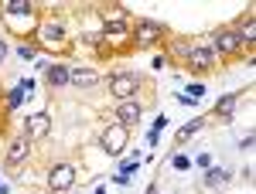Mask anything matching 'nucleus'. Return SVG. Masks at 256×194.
<instances>
[{
    "instance_id": "393cba45",
    "label": "nucleus",
    "mask_w": 256,
    "mask_h": 194,
    "mask_svg": "<svg viewBox=\"0 0 256 194\" xmlns=\"http://www.w3.org/2000/svg\"><path fill=\"white\" fill-rule=\"evenodd\" d=\"M198 167H205V171H208V167H212V157L202 154V157H198Z\"/></svg>"
},
{
    "instance_id": "c85d7f7f",
    "label": "nucleus",
    "mask_w": 256,
    "mask_h": 194,
    "mask_svg": "<svg viewBox=\"0 0 256 194\" xmlns=\"http://www.w3.org/2000/svg\"><path fill=\"white\" fill-rule=\"evenodd\" d=\"M96 194H106V188H99V191H96Z\"/></svg>"
},
{
    "instance_id": "9b49d317",
    "label": "nucleus",
    "mask_w": 256,
    "mask_h": 194,
    "mask_svg": "<svg viewBox=\"0 0 256 194\" xmlns=\"http://www.w3.org/2000/svg\"><path fill=\"white\" fill-rule=\"evenodd\" d=\"M44 78H48L52 89H62V85H68V68L65 65H48L44 68Z\"/></svg>"
},
{
    "instance_id": "f3484780",
    "label": "nucleus",
    "mask_w": 256,
    "mask_h": 194,
    "mask_svg": "<svg viewBox=\"0 0 256 194\" xmlns=\"http://www.w3.org/2000/svg\"><path fill=\"white\" fill-rule=\"evenodd\" d=\"M198 130H202V119H192V123H184V126L178 130V140L184 143V140H188V136H195Z\"/></svg>"
},
{
    "instance_id": "bb28decb",
    "label": "nucleus",
    "mask_w": 256,
    "mask_h": 194,
    "mask_svg": "<svg viewBox=\"0 0 256 194\" xmlns=\"http://www.w3.org/2000/svg\"><path fill=\"white\" fill-rule=\"evenodd\" d=\"M147 194H158V184H150V188H147Z\"/></svg>"
},
{
    "instance_id": "f8f14e48",
    "label": "nucleus",
    "mask_w": 256,
    "mask_h": 194,
    "mask_svg": "<svg viewBox=\"0 0 256 194\" xmlns=\"http://www.w3.org/2000/svg\"><path fill=\"white\" fill-rule=\"evenodd\" d=\"M102 34H106V38H123V34H126V17H123V14H113V17L102 24Z\"/></svg>"
},
{
    "instance_id": "6ab92c4d",
    "label": "nucleus",
    "mask_w": 256,
    "mask_h": 194,
    "mask_svg": "<svg viewBox=\"0 0 256 194\" xmlns=\"http://www.w3.org/2000/svg\"><path fill=\"white\" fill-rule=\"evenodd\" d=\"M164 126H168V116H158V123H154V130H150V136H147V140H150V143H158V136H160V130H164Z\"/></svg>"
},
{
    "instance_id": "5701e85b",
    "label": "nucleus",
    "mask_w": 256,
    "mask_h": 194,
    "mask_svg": "<svg viewBox=\"0 0 256 194\" xmlns=\"http://www.w3.org/2000/svg\"><path fill=\"white\" fill-rule=\"evenodd\" d=\"M18 55L24 61H31V58H34V48H28V44H24V48H18Z\"/></svg>"
},
{
    "instance_id": "412c9836",
    "label": "nucleus",
    "mask_w": 256,
    "mask_h": 194,
    "mask_svg": "<svg viewBox=\"0 0 256 194\" xmlns=\"http://www.w3.org/2000/svg\"><path fill=\"white\" fill-rule=\"evenodd\" d=\"M188 167H192L188 157H174V171H188Z\"/></svg>"
},
{
    "instance_id": "7ed1b4c3",
    "label": "nucleus",
    "mask_w": 256,
    "mask_h": 194,
    "mask_svg": "<svg viewBox=\"0 0 256 194\" xmlns=\"http://www.w3.org/2000/svg\"><path fill=\"white\" fill-rule=\"evenodd\" d=\"M164 38V24L160 20H137V44H154Z\"/></svg>"
},
{
    "instance_id": "b1692460",
    "label": "nucleus",
    "mask_w": 256,
    "mask_h": 194,
    "mask_svg": "<svg viewBox=\"0 0 256 194\" xmlns=\"http://www.w3.org/2000/svg\"><path fill=\"white\" fill-rule=\"evenodd\" d=\"M192 96H205V85H198V82H195V85H192V89H188V99H192Z\"/></svg>"
},
{
    "instance_id": "4be33fe9",
    "label": "nucleus",
    "mask_w": 256,
    "mask_h": 194,
    "mask_svg": "<svg viewBox=\"0 0 256 194\" xmlns=\"http://www.w3.org/2000/svg\"><path fill=\"white\" fill-rule=\"evenodd\" d=\"M140 167V160H123V174H134Z\"/></svg>"
},
{
    "instance_id": "1a4fd4ad",
    "label": "nucleus",
    "mask_w": 256,
    "mask_h": 194,
    "mask_svg": "<svg viewBox=\"0 0 256 194\" xmlns=\"http://www.w3.org/2000/svg\"><path fill=\"white\" fill-rule=\"evenodd\" d=\"M48 130H52V116H48V113H38V116L28 119V140L48 136Z\"/></svg>"
},
{
    "instance_id": "423d86ee",
    "label": "nucleus",
    "mask_w": 256,
    "mask_h": 194,
    "mask_svg": "<svg viewBox=\"0 0 256 194\" xmlns=\"http://www.w3.org/2000/svg\"><path fill=\"white\" fill-rule=\"evenodd\" d=\"M140 116H144V109H140V102H134V99H126V102L116 106V123L120 126H137Z\"/></svg>"
},
{
    "instance_id": "20e7f679",
    "label": "nucleus",
    "mask_w": 256,
    "mask_h": 194,
    "mask_svg": "<svg viewBox=\"0 0 256 194\" xmlns=\"http://www.w3.org/2000/svg\"><path fill=\"white\" fill-rule=\"evenodd\" d=\"M110 92H113L120 102H126V99L137 92V75H126V72H123V75H116L113 82H110Z\"/></svg>"
},
{
    "instance_id": "6e6552de",
    "label": "nucleus",
    "mask_w": 256,
    "mask_h": 194,
    "mask_svg": "<svg viewBox=\"0 0 256 194\" xmlns=\"http://www.w3.org/2000/svg\"><path fill=\"white\" fill-rule=\"evenodd\" d=\"M239 48H242V41H239V34L236 31H218L216 34V48H212V51H222V55H232V51H239Z\"/></svg>"
},
{
    "instance_id": "0eeeda50",
    "label": "nucleus",
    "mask_w": 256,
    "mask_h": 194,
    "mask_svg": "<svg viewBox=\"0 0 256 194\" xmlns=\"http://www.w3.org/2000/svg\"><path fill=\"white\" fill-rule=\"evenodd\" d=\"M216 51H212V48H205V44H195V48H192V55H188V65H192V68H212V65H216Z\"/></svg>"
},
{
    "instance_id": "4468645a",
    "label": "nucleus",
    "mask_w": 256,
    "mask_h": 194,
    "mask_svg": "<svg viewBox=\"0 0 256 194\" xmlns=\"http://www.w3.org/2000/svg\"><path fill=\"white\" fill-rule=\"evenodd\" d=\"M236 102H239L236 96H222V99H218V106H216V116L229 119V116H232V113H236Z\"/></svg>"
},
{
    "instance_id": "cd10ccee",
    "label": "nucleus",
    "mask_w": 256,
    "mask_h": 194,
    "mask_svg": "<svg viewBox=\"0 0 256 194\" xmlns=\"http://www.w3.org/2000/svg\"><path fill=\"white\" fill-rule=\"evenodd\" d=\"M0 194H7V184H0Z\"/></svg>"
},
{
    "instance_id": "aec40b11",
    "label": "nucleus",
    "mask_w": 256,
    "mask_h": 194,
    "mask_svg": "<svg viewBox=\"0 0 256 194\" xmlns=\"http://www.w3.org/2000/svg\"><path fill=\"white\" fill-rule=\"evenodd\" d=\"M229 177V171H212L208 167V177H205V184H218V181H226Z\"/></svg>"
},
{
    "instance_id": "a878e982",
    "label": "nucleus",
    "mask_w": 256,
    "mask_h": 194,
    "mask_svg": "<svg viewBox=\"0 0 256 194\" xmlns=\"http://www.w3.org/2000/svg\"><path fill=\"white\" fill-rule=\"evenodd\" d=\"M7 58V44H4V41H0V61Z\"/></svg>"
},
{
    "instance_id": "dca6fc26",
    "label": "nucleus",
    "mask_w": 256,
    "mask_h": 194,
    "mask_svg": "<svg viewBox=\"0 0 256 194\" xmlns=\"http://www.w3.org/2000/svg\"><path fill=\"white\" fill-rule=\"evenodd\" d=\"M236 34H239V41L253 44V38H256V24H253V17L246 20V24H239V27H236Z\"/></svg>"
},
{
    "instance_id": "ddd939ff",
    "label": "nucleus",
    "mask_w": 256,
    "mask_h": 194,
    "mask_svg": "<svg viewBox=\"0 0 256 194\" xmlns=\"http://www.w3.org/2000/svg\"><path fill=\"white\" fill-rule=\"evenodd\" d=\"M31 92H34V82H31V78H24V82H20L18 89L10 92V99H7V106H10V109H18L20 102H24V96H31Z\"/></svg>"
},
{
    "instance_id": "9d476101",
    "label": "nucleus",
    "mask_w": 256,
    "mask_h": 194,
    "mask_svg": "<svg viewBox=\"0 0 256 194\" xmlns=\"http://www.w3.org/2000/svg\"><path fill=\"white\" fill-rule=\"evenodd\" d=\"M68 82L79 85V89H92L99 82V75H96V68H72V72H68Z\"/></svg>"
},
{
    "instance_id": "2eb2a0df",
    "label": "nucleus",
    "mask_w": 256,
    "mask_h": 194,
    "mask_svg": "<svg viewBox=\"0 0 256 194\" xmlns=\"http://www.w3.org/2000/svg\"><path fill=\"white\" fill-rule=\"evenodd\" d=\"M41 34H44V41H62V38H65V27L55 24V20H48V24L41 27Z\"/></svg>"
},
{
    "instance_id": "39448f33",
    "label": "nucleus",
    "mask_w": 256,
    "mask_h": 194,
    "mask_svg": "<svg viewBox=\"0 0 256 194\" xmlns=\"http://www.w3.org/2000/svg\"><path fill=\"white\" fill-rule=\"evenodd\" d=\"M28 157H31V140H28V133H24L7 147V164H10V167H20Z\"/></svg>"
},
{
    "instance_id": "f03ea898",
    "label": "nucleus",
    "mask_w": 256,
    "mask_h": 194,
    "mask_svg": "<svg viewBox=\"0 0 256 194\" xmlns=\"http://www.w3.org/2000/svg\"><path fill=\"white\" fill-rule=\"evenodd\" d=\"M72 184H76V167H72V164H58V167L48 174V188H52V191H68Z\"/></svg>"
},
{
    "instance_id": "f257e3e1",
    "label": "nucleus",
    "mask_w": 256,
    "mask_h": 194,
    "mask_svg": "<svg viewBox=\"0 0 256 194\" xmlns=\"http://www.w3.org/2000/svg\"><path fill=\"white\" fill-rule=\"evenodd\" d=\"M126 136H130V130L116 123V126H110L106 133L99 136V143H102V150H106L110 157H120V154H123V147H126Z\"/></svg>"
},
{
    "instance_id": "a211bd4d",
    "label": "nucleus",
    "mask_w": 256,
    "mask_h": 194,
    "mask_svg": "<svg viewBox=\"0 0 256 194\" xmlns=\"http://www.w3.org/2000/svg\"><path fill=\"white\" fill-rule=\"evenodd\" d=\"M192 48H195L192 41H174V55H178V58H188V55H192Z\"/></svg>"
}]
</instances>
